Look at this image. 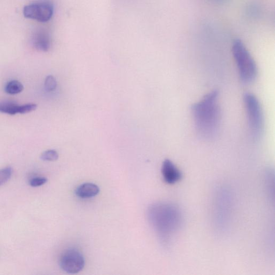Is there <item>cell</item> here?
<instances>
[{
    "label": "cell",
    "mask_w": 275,
    "mask_h": 275,
    "mask_svg": "<svg viewBox=\"0 0 275 275\" xmlns=\"http://www.w3.org/2000/svg\"><path fill=\"white\" fill-rule=\"evenodd\" d=\"M219 93L211 91L192 105V112L196 129L205 139H211L218 133L221 119Z\"/></svg>",
    "instance_id": "1"
},
{
    "label": "cell",
    "mask_w": 275,
    "mask_h": 275,
    "mask_svg": "<svg viewBox=\"0 0 275 275\" xmlns=\"http://www.w3.org/2000/svg\"><path fill=\"white\" fill-rule=\"evenodd\" d=\"M150 217L154 229L165 243L172 240L183 223L180 209L172 203H161L152 205Z\"/></svg>",
    "instance_id": "2"
},
{
    "label": "cell",
    "mask_w": 275,
    "mask_h": 275,
    "mask_svg": "<svg viewBox=\"0 0 275 275\" xmlns=\"http://www.w3.org/2000/svg\"><path fill=\"white\" fill-rule=\"evenodd\" d=\"M232 53L241 80L245 83H251L257 77L258 68L256 61L241 40L236 39L234 41Z\"/></svg>",
    "instance_id": "3"
},
{
    "label": "cell",
    "mask_w": 275,
    "mask_h": 275,
    "mask_svg": "<svg viewBox=\"0 0 275 275\" xmlns=\"http://www.w3.org/2000/svg\"><path fill=\"white\" fill-rule=\"evenodd\" d=\"M243 98L251 134L255 139H259L263 133L264 127L261 105L255 95L250 93H245Z\"/></svg>",
    "instance_id": "4"
},
{
    "label": "cell",
    "mask_w": 275,
    "mask_h": 275,
    "mask_svg": "<svg viewBox=\"0 0 275 275\" xmlns=\"http://www.w3.org/2000/svg\"><path fill=\"white\" fill-rule=\"evenodd\" d=\"M60 268L72 274L80 272L85 266V259L78 249L70 248L63 253L59 261Z\"/></svg>",
    "instance_id": "5"
},
{
    "label": "cell",
    "mask_w": 275,
    "mask_h": 275,
    "mask_svg": "<svg viewBox=\"0 0 275 275\" xmlns=\"http://www.w3.org/2000/svg\"><path fill=\"white\" fill-rule=\"evenodd\" d=\"M24 14L26 18L47 22L54 14V7L47 2L32 4L25 7Z\"/></svg>",
    "instance_id": "6"
},
{
    "label": "cell",
    "mask_w": 275,
    "mask_h": 275,
    "mask_svg": "<svg viewBox=\"0 0 275 275\" xmlns=\"http://www.w3.org/2000/svg\"><path fill=\"white\" fill-rule=\"evenodd\" d=\"M162 173L164 181L168 184L174 185L180 181L182 174L176 165L170 160L166 159L163 164Z\"/></svg>",
    "instance_id": "7"
},
{
    "label": "cell",
    "mask_w": 275,
    "mask_h": 275,
    "mask_svg": "<svg viewBox=\"0 0 275 275\" xmlns=\"http://www.w3.org/2000/svg\"><path fill=\"white\" fill-rule=\"evenodd\" d=\"M32 43L37 50L47 52L51 47V38L47 32L40 31L34 35Z\"/></svg>",
    "instance_id": "8"
},
{
    "label": "cell",
    "mask_w": 275,
    "mask_h": 275,
    "mask_svg": "<svg viewBox=\"0 0 275 275\" xmlns=\"http://www.w3.org/2000/svg\"><path fill=\"white\" fill-rule=\"evenodd\" d=\"M100 192V188L93 183H85L79 186L76 190V195L82 199H88L97 196Z\"/></svg>",
    "instance_id": "9"
},
{
    "label": "cell",
    "mask_w": 275,
    "mask_h": 275,
    "mask_svg": "<svg viewBox=\"0 0 275 275\" xmlns=\"http://www.w3.org/2000/svg\"><path fill=\"white\" fill-rule=\"evenodd\" d=\"M20 105L13 102H0V112L10 115L19 113Z\"/></svg>",
    "instance_id": "10"
},
{
    "label": "cell",
    "mask_w": 275,
    "mask_h": 275,
    "mask_svg": "<svg viewBox=\"0 0 275 275\" xmlns=\"http://www.w3.org/2000/svg\"><path fill=\"white\" fill-rule=\"evenodd\" d=\"M24 89L23 84L17 80L8 82L5 86V91L10 95H15L22 92Z\"/></svg>",
    "instance_id": "11"
},
{
    "label": "cell",
    "mask_w": 275,
    "mask_h": 275,
    "mask_svg": "<svg viewBox=\"0 0 275 275\" xmlns=\"http://www.w3.org/2000/svg\"><path fill=\"white\" fill-rule=\"evenodd\" d=\"M13 174V169L7 167L0 169V186L6 184L11 178Z\"/></svg>",
    "instance_id": "12"
},
{
    "label": "cell",
    "mask_w": 275,
    "mask_h": 275,
    "mask_svg": "<svg viewBox=\"0 0 275 275\" xmlns=\"http://www.w3.org/2000/svg\"><path fill=\"white\" fill-rule=\"evenodd\" d=\"M41 159L45 162H55L58 159L59 154L55 150H50L41 154Z\"/></svg>",
    "instance_id": "13"
},
{
    "label": "cell",
    "mask_w": 275,
    "mask_h": 275,
    "mask_svg": "<svg viewBox=\"0 0 275 275\" xmlns=\"http://www.w3.org/2000/svg\"><path fill=\"white\" fill-rule=\"evenodd\" d=\"M57 83L56 79L52 76H49L45 81V89L47 91H52L56 89Z\"/></svg>",
    "instance_id": "14"
},
{
    "label": "cell",
    "mask_w": 275,
    "mask_h": 275,
    "mask_svg": "<svg viewBox=\"0 0 275 275\" xmlns=\"http://www.w3.org/2000/svg\"><path fill=\"white\" fill-rule=\"evenodd\" d=\"M48 179L43 177H37L30 179L29 185L33 187H38L47 184Z\"/></svg>",
    "instance_id": "15"
},
{
    "label": "cell",
    "mask_w": 275,
    "mask_h": 275,
    "mask_svg": "<svg viewBox=\"0 0 275 275\" xmlns=\"http://www.w3.org/2000/svg\"><path fill=\"white\" fill-rule=\"evenodd\" d=\"M37 108L36 104H27L20 105L19 113L25 114L35 111Z\"/></svg>",
    "instance_id": "16"
}]
</instances>
